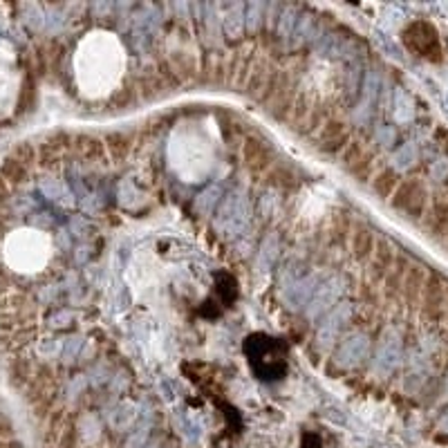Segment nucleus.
<instances>
[{
	"label": "nucleus",
	"mask_w": 448,
	"mask_h": 448,
	"mask_svg": "<svg viewBox=\"0 0 448 448\" xmlns=\"http://www.w3.org/2000/svg\"><path fill=\"white\" fill-rule=\"evenodd\" d=\"M419 303H421V316L428 323H439L446 316V283L433 269L426 276Z\"/></svg>",
	"instance_id": "obj_1"
},
{
	"label": "nucleus",
	"mask_w": 448,
	"mask_h": 448,
	"mask_svg": "<svg viewBox=\"0 0 448 448\" xmlns=\"http://www.w3.org/2000/svg\"><path fill=\"white\" fill-rule=\"evenodd\" d=\"M339 294H341V276H332L327 283L318 285V290L314 292V296H311V300H309L307 316L311 320L318 318L323 311H327L334 305V300L339 298Z\"/></svg>",
	"instance_id": "obj_3"
},
{
	"label": "nucleus",
	"mask_w": 448,
	"mask_h": 448,
	"mask_svg": "<svg viewBox=\"0 0 448 448\" xmlns=\"http://www.w3.org/2000/svg\"><path fill=\"white\" fill-rule=\"evenodd\" d=\"M311 137H314L316 148L320 150V153H325L329 157L341 155V150L350 143V126L341 119L329 117V119L320 126Z\"/></svg>",
	"instance_id": "obj_2"
},
{
	"label": "nucleus",
	"mask_w": 448,
	"mask_h": 448,
	"mask_svg": "<svg viewBox=\"0 0 448 448\" xmlns=\"http://www.w3.org/2000/svg\"><path fill=\"white\" fill-rule=\"evenodd\" d=\"M426 276H428V269L419 263H410L408 272L403 276V285H401V294L405 303L410 307H417L419 305V298H421V290H424V283H426Z\"/></svg>",
	"instance_id": "obj_7"
},
{
	"label": "nucleus",
	"mask_w": 448,
	"mask_h": 448,
	"mask_svg": "<svg viewBox=\"0 0 448 448\" xmlns=\"http://www.w3.org/2000/svg\"><path fill=\"white\" fill-rule=\"evenodd\" d=\"M394 258H397V249L392 247L390 242L386 238L377 240V247H375V253L370 256V276L372 281H384L388 276V272L392 269L394 265Z\"/></svg>",
	"instance_id": "obj_4"
},
{
	"label": "nucleus",
	"mask_w": 448,
	"mask_h": 448,
	"mask_svg": "<svg viewBox=\"0 0 448 448\" xmlns=\"http://www.w3.org/2000/svg\"><path fill=\"white\" fill-rule=\"evenodd\" d=\"M424 226H426V231H428L430 238L444 240V233L448 229V198H444V196L433 198L430 211H426Z\"/></svg>",
	"instance_id": "obj_5"
},
{
	"label": "nucleus",
	"mask_w": 448,
	"mask_h": 448,
	"mask_svg": "<svg viewBox=\"0 0 448 448\" xmlns=\"http://www.w3.org/2000/svg\"><path fill=\"white\" fill-rule=\"evenodd\" d=\"M242 157H244V164H247L251 171H267L269 166L274 162V153L269 148L267 141H260V139H247L242 146Z\"/></svg>",
	"instance_id": "obj_6"
},
{
	"label": "nucleus",
	"mask_w": 448,
	"mask_h": 448,
	"mask_svg": "<svg viewBox=\"0 0 448 448\" xmlns=\"http://www.w3.org/2000/svg\"><path fill=\"white\" fill-rule=\"evenodd\" d=\"M269 180H272V184H276V186H294L296 182H294V177L285 171V168H276V171L269 175Z\"/></svg>",
	"instance_id": "obj_20"
},
{
	"label": "nucleus",
	"mask_w": 448,
	"mask_h": 448,
	"mask_svg": "<svg viewBox=\"0 0 448 448\" xmlns=\"http://www.w3.org/2000/svg\"><path fill=\"white\" fill-rule=\"evenodd\" d=\"M370 155V150L363 146V141L359 139H350V143L341 150V164L343 168L348 171V168H352L354 164H359L361 159H366Z\"/></svg>",
	"instance_id": "obj_14"
},
{
	"label": "nucleus",
	"mask_w": 448,
	"mask_h": 448,
	"mask_svg": "<svg viewBox=\"0 0 448 448\" xmlns=\"http://www.w3.org/2000/svg\"><path fill=\"white\" fill-rule=\"evenodd\" d=\"M265 7L263 3H251L244 7V30L249 34H258L260 27H265Z\"/></svg>",
	"instance_id": "obj_15"
},
{
	"label": "nucleus",
	"mask_w": 448,
	"mask_h": 448,
	"mask_svg": "<svg viewBox=\"0 0 448 448\" xmlns=\"http://www.w3.org/2000/svg\"><path fill=\"white\" fill-rule=\"evenodd\" d=\"M70 150H77V153L83 159H88V162H97V159L104 157L106 146H104V139L95 137V134H74Z\"/></svg>",
	"instance_id": "obj_10"
},
{
	"label": "nucleus",
	"mask_w": 448,
	"mask_h": 448,
	"mask_svg": "<svg viewBox=\"0 0 448 448\" xmlns=\"http://www.w3.org/2000/svg\"><path fill=\"white\" fill-rule=\"evenodd\" d=\"M224 30L231 38H240L244 34V7L233 5L231 10H226V16L222 19Z\"/></svg>",
	"instance_id": "obj_13"
},
{
	"label": "nucleus",
	"mask_w": 448,
	"mask_h": 448,
	"mask_svg": "<svg viewBox=\"0 0 448 448\" xmlns=\"http://www.w3.org/2000/svg\"><path fill=\"white\" fill-rule=\"evenodd\" d=\"M424 191H426L424 184H421L419 180H401L399 186L394 189L392 198L388 200V202H390V207H392L394 211H399V213H405V211L410 209L412 202H415Z\"/></svg>",
	"instance_id": "obj_8"
},
{
	"label": "nucleus",
	"mask_w": 448,
	"mask_h": 448,
	"mask_svg": "<svg viewBox=\"0 0 448 448\" xmlns=\"http://www.w3.org/2000/svg\"><path fill=\"white\" fill-rule=\"evenodd\" d=\"M217 196H220V189H217V186H211L209 191H204V193L200 196L198 209H202L204 213H211V209H213L215 202H217Z\"/></svg>",
	"instance_id": "obj_18"
},
{
	"label": "nucleus",
	"mask_w": 448,
	"mask_h": 448,
	"mask_svg": "<svg viewBox=\"0 0 448 448\" xmlns=\"http://www.w3.org/2000/svg\"><path fill=\"white\" fill-rule=\"evenodd\" d=\"M74 320V314L70 309H58L56 314L49 316V325L52 327H65V325H70Z\"/></svg>",
	"instance_id": "obj_19"
},
{
	"label": "nucleus",
	"mask_w": 448,
	"mask_h": 448,
	"mask_svg": "<svg viewBox=\"0 0 448 448\" xmlns=\"http://www.w3.org/2000/svg\"><path fill=\"white\" fill-rule=\"evenodd\" d=\"M399 182H401L399 173L388 166V168H381L379 173L372 175V191H375L381 200H390L394 189L399 186Z\"/></svg>",
	"instance_id": "obj_11"
},
{
	"label": "nucleus",
	"mask_w": 448,
	"mask_h": 448,
	"mask_svg": "<svg viewBox=\"0 0 448 448\" xmlns=\"http://www.w3.org/2000/svg\"><path fill=\"white\" fill-rule=\"evenodd\" d=\"M444 318H448V285H446V316Z\"/></svg>",
	"instance_id": "obj_21"
},
{
	"label": "nucleus",
	"mask_w": 448,
	"mask_h": 448,
	"mask_svg": "<svg viewBox=\"0 0 448 448\" xmlns=\"http://www.w3.org/2000/svg\"><path fill=\"white\" fill-rule=\"evenodd\" d=\"M104 146L113 159H123L130 153L132 141H130L128 134H123V132H110L104 137Z\"/></svg>",
	"instance_id": "obj_12"
},
{
	"label": "nucleus",
	"mask_w": 448,
	"mask_h": 448,
	"mask_svg": "<svg viewBox=\"0 0 448 448\" xmlns=\"http://www.w3.org/2000/svg\"><path fill=\"white\" fill-rule=\"evenodd\" d=\"M298 19H300L298 7L287 5L285 10H283V14H281V21H278V25H276V34H278V36L290 38L294 27H296V23H298Z\"/></svg>",
	"instance_id": "obj_16"
},
{
	"label": "nucleus",
	"mask_w": 448,
	"mask_h": 448,
	"mask_svg": "<svg viewBox=\"0 0 448 448\" xmlns=\"http://www.w3.org/2000/svg\"><path fill=\"white\" fill-rule=\"evenodd\" d=\"M377 247V235L368 226L359 224L357 229L350 233V249H352V256L357 260H370V256L375 253Z\"/></svg>",
	"instance_id": "obj_9"
},
{
	"label": "nucleus",
	"mask_w": 448,
	"mask_h": 448,
	"mask_svg": "<svg viewBox=\"0 0 448 448\" xmlns=\"http://www.w3.org/2000/svg\"><path fill=\"white\" fill-rule=\"evenodd\" d=\"M79 426H81V430L77 428V433H79V437L86 439V442H95V439L101 435V421L95 415H86L79 421Z\"/></svg>",
	"instance_id": "obj_17"
}]
</instances>
